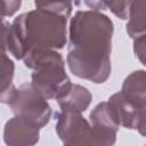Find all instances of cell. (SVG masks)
<instances>
[{
  "mask_svg": "<svg viewBox=\"0 0 146 146\" xmlns=\"http://www.w3.org/2000/svg\"><path fill=\"white\" fill-rule=\"evenodd\" d=\"M114 25L99 10H76L68 26L66 63L71 73L94 83H104L111 75V51Z\"/></svg>",
  "mask_w": 146,
  "mask_h": 146,
  "instance_id": "cell-1",
  "label": "cell"
},
{
  "mask_svg": "<svg viewBox=\"0 0 146 146\" xmlns=\"http://www.w3.org/2000/svg\"><path fill=\"white\" fill-rule=\"evenodd\" d=\"M66 16L35 8L18 15L11 24L2 22V51L16 59L32 51L64 48L67 42Z\"/></svg>",
  "mask_w": 146,
  "mask_h": 146,
  "instance_id": "cell-2",
  "label": "cell"
},
{
  "mask_svg": "<svg viewBox=\"0 0 146 146\" xmlns=\"http://www.w3.org/2000/svg\"><path fill=\"white\" fill-rule=\"evenodd\" d=\"M23 63L32 70V86L47 100L59 99L72 84L65 71L64 58L55 49L29 52Z\"/></svg>",
  "mask_w": 146,
  "mask_h": 146,
  "instance_id": "cell-3",
  "label": "cell"
},
{
  "mask_svg": "<svg viewBox=\"0 0 146 146\" xmlns=\"http://www.w3.org/2000/svg\"><path fill=\"white\" fill-rule=\"evenodd\" d=\"M0 100L7 104L14 115H17L38 128L48 124L52 111L48 100L41 96L31 82L13 87L7 94L0 96Z\"/></svg>",
  "mask_w": 146,
  "mask_h": 146,
  "instance_id": "cell-4",
  "label": "cell"
},
{
  "mask_svg": "<svg viewBox=\"0 0 146 146\" xmlns=\"http://www.w3.org/2000/svg\"><path fill=\"white\" fill-rule=\"evenodd\" d=\"M56 133L65 145H94L91 123L82 113L60 108L55 112Z\"/></svg>",
  "mask_w": 146,
  "mask_h": 146,
  "instance_id": "cell-5",
  "label": "cell"
},
{
  "mask_svg": "<svg viewBox=\"0 0 146 146\" xmlns=\"http://www.w3.org/2000/svg\"><path fill=\"white\" fill-rule=\"evenodd\" d=\"M107 104L113 119L120 127L137 130L146 120V105L131 99L121 90L113 94Z\"/></svg>",
  "mask_w": 146,
  "mask_h": 146,
  "instance_id": "cell-6",
  "label": "cell"
},
{
  "mask_svg": "<svg viewBox=\"0 0 146 146\" xmlns=\"http://www.w3.org/2000/svg\"><path fill=\"white\" fill-rule=\"evenodd\" d=\"M89 117L92 128L94 145H114L120 125L113 119L107 102L97 104Z\"/></svg>",
  "mask_w": 146,
  "mask_h": 146,
  "instance_id": "cell-7",
  "label": "cell"
},
{
  "mask_svg": "<svg viewBox=\"0 0 146 146\" xmlns=\"http://www.w3.org/2000/svg\"><path fill=\"white\" fill-rule=\"evenodd\" d=\"M40 138V128L34 127L24 119L15 115L3 128V141L8 146L35 145Z\"/></svg>",
  "mask_w": 146,
  "mask_h": 146,
  "instance_id": "cell-8",
  "label": "cell"
},
{
  "mask_svg": "<svg viewBox=\"0 0 146 146\" xmlns=\"http://www.w3.org/2000/svg\"><path fill=\"white\" fill-rule=\"evenodd\" d=\"M92 100L91 92L83 86L72 83L68 90L57 99L59 108L63 110H72L80 113H83L88 110Z\"/></svg>",
  "mask_w": 146,
  "mask_h": 146,
  "instance_id": "cell-9",
  "label": "cell"
},
{
  "mask_svg": "<svg viewBox=\"0 0 146 146\" xmlns=\"http://www.w3.org/2000/svg\"><path fill=\"white\" fill-rule=\"evenodd\" d=\"M125 31L131 39L146 34V0H131Z\"/></svg>",
  "mask_w": 146,
  "mask_h": 146,
  "instance_id": "cell-10",
  "label": "cell"
},
{
  "mask_svg": "<svg viewBox=\"0 0 146 146\" xmlns=\"http://www.w3.org/2000/svg\"><path fill=\"white\" fill-rule=\"evenodd\" d=\"M121 91L141 105H146V71L131 72L123 80Z\"/></svg>",
  "mask_w": 146,
  "mask_h": 146,
  "instance_id": "cell-11",
  "label": "cell"
},
{
  "mask_svg": "<svg viewBox=\"0 0 146 146\" xmlns=\"http://www.w3.org/2000/svg\"><path fill=\"white\" fill-rule=\"evenodd\" d=\"M83 3L95 10H106L108 9L114 16L120 19H128L129 7L131 0H82Z\"/></svg>",
  "mask_w": 146,
  "mask_h": 146,
  "instance_id": "cell-12",
  "label": "cell"
},
{
  "mask_svg": "<svg viewBox=\"0 0 146 146\" xmlns=\"http://www.w3.org/2000/svg\"><path fill=\"white\" fill-rule=\"evenodd\" d=\"M34 6L38 9L70 17L73 9V0H34Z\"/></svg>",
  "mask_w": 146,
  "mask_h": 146,
  "instance_id": "cell-13",
  "label": "cell"
},
{
  "mask_svg": "<svg viewBox=\"0 0 146 146\" xmlns=\"http://www.w3.org/2000/svg\"><path fill=\"white\" fill-rule=\"evenodd\" d=\"M1 94L0 96L7 94L13 87V79L15 72V64L7 55V51H2L1 56Z\"/></svg>",
  "mask_w": 146,
  "mask_h": 146,
  "instance_id": "cell-14",
  "label": "cell"
},
{
  "mask_svg": "<svg viewBox=\"0 0 146 146\" xmlns=\"http://www.w3.org/2000/svg\"><path fill=\"white\" fill-rule=\"evenodd\" d=\"M133 54L136 58L146 66V34L139 35L133 39Z\"/></svg>",
  "mask_w": 146,
  "mask_h": 146,
  "instance_id": "cell-15",
  "label": "cell"
},
{
  "mask_svg": "<svg viewBox=\"0 0 146 146\" xmlns=\"http://www.w3.org/2000/svg\"><path fill=\"white\" fill-rule=\"evenodd\" d=\"M22 0H1V17H11L21 8Z\"/></svg>",
  "mask_w": 146,
  "mask_h": 146,
  "instance_id": "cell-16",
  "label": "cell"
},
{
  "mask_svg": "<svg viewBox=\"0 0 146 146\" xmlns=\"http://www.w3.org/2000/svg\"><path fill=\"white\" fill-rule=\"evenodd\" d=\"M138 130V132L141 135V136H144V137H146V120L141 123V125L137 129Z\"/></svg>",
  "mask_w": 146,
  "mask_h": 146,
  "instance_id": "cell-17",
  "label": "cell"
}]
</instances>
